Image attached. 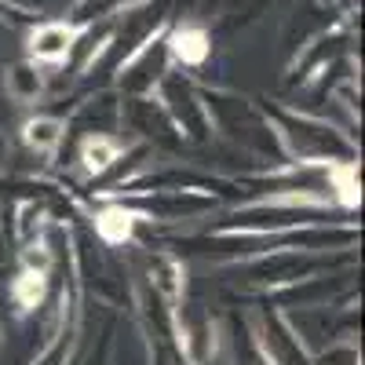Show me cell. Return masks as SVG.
I'll list each match as a JSON object with an SVG mask.
<instances>
[{"label": "cell", "instance_id": "obj_1", "mask_svg": "<svg viewBox=\"0 0 365 365\" xmlns=\"http://www.w3.org/2000/svg\"><path fill=\"white\" fill-rule=\"evenodd\" d=\"M73 44V29L66 26H41L34 41H29V51H34V58H41V63H58V58H66Z\"/></svg>", "mask_w": 365, "mask_h": 365}, {"label": "cell", "instance_id": "obj_2", "mask_svg": "<svg viewBox=\"0 0 365 365\" xmlns=\"http://www.w3.org/2000/svg\"><path fill=\"white\" fill-rule=\"evenodd\" d=\"M172 55L179 58V63H187V66H197L208 58V37H205V29H175V37H172Z\"/></svg>", "mask_w": 365, "mask_h": 365}, {"label": "cell", "instance_id": "obj_3", "mask_svg": "<svg viewBox=\"0 0 365 365\" xmlns=\"http://www.w3.org/2000/svg\"><path fill=\"white\" fill-rule=\"evenodd\" d=\"M132 227H135V220L128 216L125 208H106L103 216H99V234L110 241V245L128 241V237H132Z\"/></svg>", "mask_w": 365, "mask_h": 365}, {"label": "cell", "instance_id": "obj_4", "mask_svg": "<svg viewBox=\"0 0 365 365\" xmlns=\"http://www.w3.org/2000/svg\"><path fill=\"white\" fill-rule=\"evenodd\" d=\"M113 158H117V143H113V139H103V135L88 139V143H84V154H81V161H84L88 172H103Z\"/></svg>", "mask_w": 365, "mask_h": 365}, {"label": "cell", "instance_id": "obj_5", "mask_svg": "<svg viewBox=\"0 0 365 365\" xmlns=\"http://www.w3.org/2000/svg\"><path fill=\"white\" fill-rule=\"evenodd\" d=\"M58 139H63V125H58V120H51V117L29 120V125H26V143L37 146V150H51Z\"/></svg>", "mask_w": 365, "mask_h": 365}, {"label": "cell", "instance_id": "obj_6", "mask_svg": "<svg viewBox=\"0 0 365 365\" xmlns=\"http://www.w3.org/2000/svg\"><path fill=\"white\" fill-rule=\"evenodd\" d=\"M41 296H44V274H37V270H26L22 278L15 282V299L22 303V307H37Z\"/></svg>", "mask_w": 365, "mask_h": 365}, {"label": "cell", "instance_id": "obj_7", "mask_svg": "<svg viewBox=\"0 0 365 365\" xmlns=\"http://www.w3.org/2000/svg\"><path fill=\"white\" fill-rule=\"evenodd\" d=\"M37 88H41V77L29 70V66H15L11 70V91H15L19 99H34Z\"/></svg>", "mask_w": 365, "mask_h": 365}]
</instances>
